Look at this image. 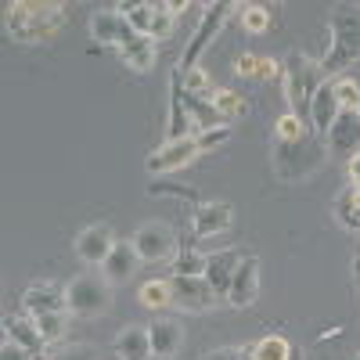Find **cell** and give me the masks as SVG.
I'll return each mask as SVG.
<instances>
[{"label": "cell", "mask_w": 360, "mask_h": 360, "mask_svg": "<svg viewBox=\"0 0 360 360\" xmlns=\"http://www.w3.org/2000/svg\"><path fill=\"white\" fill-rule=\"evenodd\" d=\"M324 162H328V144L314 130L299 141H274V173L285 184H303L307 176L321 173Z\"/></svg>", "instance_id": "cell-4"}, {"label": "cell", "mask_w": 360, "mask_h": 360, "mask_svg": "<svg viewBox=\"0 0 360 360\" xmlns=\"http://www.w3.org/2000/svg\"><path fill=\"white\" fill-rule=\"evenodd\" d=\"M0 360H33V356H29V349H22L18 342L4 339V346H0Z\"/></svg>", "instance_id": "cell-40"}, {"label": "cell", "mask_w": 360, "mask_h": 360, "mask_svg": "<svg viewBox=\"0 0 360 360\" xmlns=\"http://www.w3.org/2000/svg\"><path fill=\"white\" fill-rule=\"evenodd\" d=\"M245 360H292V342L285 335H263L245 346Z\"/></svg>", "instance_id": "cell-28"}, {"label": "cell", "mask_w": 360, "mask_h": 360, "mask_svg": "<svg viewBox=\"0 0 360 360\" xmlns=\"http://www.w3.org/2000/svg\"><path fill=\"white\" fill-rule=\"evenodd\" d=\"M259 256L256 252H245L242 263L234 270V281H231V292H227V307L234 310H245L259 299Z\"/></svg>", "instance_id": "cell-13"}, {"label": "cell", "mask_w": 360, "mask_h": 360, "mask_svg": "<svg viewBox=\"0 0 360 360\" xmlns=\"http://www.w3.org/2000/svg\"><path fill=\"white\" fill-rule=\"evenodd\" d=\"M37 328H40V335L44 342H62L65 339V324H69V314H44V317H33Z\"/></svg>", "instance_id": "cell-33"}, {"label": "cell", "mask_w": 360, "mask_h": 360, "mask_svg": "<svg viewBox=\"0 0 360 360\" xmlns=\"http://www.w3.org/2000/svg\"><path fill=\"white\" fill-rule=\"evenodd\" d=\"M231 224H234V205L224 198H209V202L191 205V238H198V242L231 231Z\"/></svg>", "instance_id": "cell-11"}, {"label": "cell", "mask_w": 360, "mask_h": 360, "mask_svg": "<svg viewBox=\"0 0 360 360\" xmlns=\"http://www.w3.org/2000/svg\"><path fill=\"white\" fill-rule=\"evenodd\" d=\"M134 249L141 256V263H173L176 249H180V238L166 220H148L134 231Z\"/></svg>", "instance_id": "cell-8"}, {"label": "cell", "mask_w": 360, "mask_h": 360, "mask_svg": "<svg viewBox=\"0 0 360 360\" xmlns=\"http://www.w3.org/2000/svg\"><path fill=\"white\" fill-rule=\"evenodd\" d=\"M137 303L152 314H162L166 307H173V288H169V278H152L137 288Z\"/></svg>", "instance_id": "cell-26"}, {"label": "cell", "mask_w": 360, "mask_h": 360, "mask_svg": "<svg viewBox=\"0 0 360 360\" xmlns=\"http://www.w3.org/2000/svg\"><path fill=\"white\" fill-rule=\"evenodd\" d=\"M112 356L115 360H152L148 324H123L119 328V335L112 339Z\"/></svg>", "instance_id": "cell-20"}, {"label": "cell", "mask_w": 360, "mask_h": 360, "mask_svg": "<svg viewBox=\"0 0 360 360\" xmlns=\"http://www.w3.org/2000/svg\"><path fill=\"white\" fill-rule=\"evenodd\" d=\"M148 198H180V202H188V205H198V191L188 188V184H173V180H155L152 188H148Z\"/></svg>", "instance_id": "cell-31"}, {"label": "cell", "mask_w": 360, "mask_h": 360, "mask_svg": "<svg viewBox=\"0 0 360 360\" xmlns=\"http://www.w3.org/2000/svg\"><path fill=\"white\" fill-rule=\"evenodd\" d=\"M169 288H173V307L188 310V314H205L220 307L224 299L209 288L205 278H184V274H169Z\"/></svg>", "instance_id": "cell-10"}, {"label": "cell", "mask_w": 360, "mask_h": 360, "mask_svg": "<svg viewBox=\"0 0 360 360\" xmlns=\"http://www.w3.org/2000/svg\"><path fill=\"white\" fill-rule=\"evenodd\" d=\"M231 141V127H217V130H205V134H198V144H202V155H209V152H217L220 144H227Z\"/></svg>", "instance_id": "cell-38"}, {"label": "cell", "mask_w": 360, "mask_h": 360, "mask_svg": "<svg viewBox=\"0 0 360 360\" xmlns=\"http://www.w3.org/2000/svg\"><path fill=\"white\" fill-rule=\"evenodd\" d=\"M332 213H335V224L346 227L349 234H360V191L356 188H346L335 205H332Z\"/></svg>", "instance_id": "cell-27"}, {"label": "cell", "mask_w": 360, "mask_h": 360, "mask_svg": "<svg viewBox=\"0 0 360 360\" xmlns=\"http://www.w3.org/2000/svg\"><path fill=\"white\" fill-rule=\"evenodd\" d=\"M115 231L108 227V224H86L79 234H76V242H72V249H76V256L86 263V266H105V259L112 256V249H115Z\"/></svg>", "instance_id": "cell-12"}, {"label": "cell", "mask_w": 360, "mask_h": 360, "mask_svg": "<svg viewBox=\"0 0 360 360\" xmlns=\"http://www.w3.org/2000/svg\"><path fill=\"white\" fill-rule=\"evenodd\" d=\"M234 72L242 79H281L285 65L278 62V58H266V54H238Z\"/></svg>", "instance_id": "cell-25"}, {"label": "cell", "mask_w": 360, "mask_h": 360, "mask_svg": "<svg viewBox=\"0 0 360 360\" xmlns=\"http://www.w3.org/2000/svg\"><path fill=\"white\" fill-rule=\"evenodd\" d=\"M62 0H11L4 4V33L18 47H44L65 29Z\"/></svg>", "instance_id": "cell-1"}, {"label": "cell", "mask_w": 360, "mask_h": 360, "mask_svg": "<svg viewBox=\"0 0 360 360\" xmlns=\"http://www.w3.org/2000/svg\"><path fill=\"white\" fill-rule=\"evenodd\" d=\"M137 266H141V256H137L134 242H115L112 256H108L105 266H101V274H105L112 285H123V281H130V278L137 274Z\"/></svg>", "instance_id": "cell-23"}, {"label": "cell", "mask_w": 360, "mask_h": 360, "mask_svg": "<svg viewBox=\"0 0 360 360\" xmlns=\"http://www.w3.org/2000/svg\"><path fill=\"white\" fill-rule=\"evenodd\" d=\"M213 105L217 112L224 115V123L231 127L234 119H242L245 115V98L242 94H234V90H213Z\"/></svg>", "instance_id": "cell-32"}, {"label": "cell", "mask_w": 360, "mask_h": 360, "mask_svg": "<svg viewBox=\"0 0 360 360\" xmlns=\"http://www.w3.org/2000/svg\"><path fill=\"white\" fill-rule=\"evenodd\" d=\"M191 4H162V0H123L115 4V11L130 22L137 37L148 40H166L173 33V18L176 11H188Z\"/></svg>", "instance_id": "cell-6"}, {"label": "cell", "mask_w": 360, "mask_h": 360, "mask_svg": "<svg viewBox=\"0 0 360 360\" xmlns=\"http://www.w3.org/2000/svg\"><path fill=\"white\" fill-rule=\"evenodd\" d=\"M234 11H238L234 0H213V4H205V8H202L195 33H191V40H188L184 54H180V62H176V72H184V76H188L191 69H198L202 54L217 44V37L224 33V25H227V18H231Z\"/></svg>", "instance_id": "cell-5"}, {"label": "cell", "mask_w": 360, "mask_h": 360, "mask_svg": "<svg viewBox=\"0 0 360 360\" xmlns=\"http://www.w3.org/2000/svg\"><path fill=\"white\" fill-rule=\"evenodd\" d=\"M90 40L94 44H105V47H112V51H119L130 37H134V29H130V22L119 15L115 8H101V11H94L90 15Z\"/></svg>", "instance_id": "cell-17"}, {"label": "cell", "mask_w": 360, "mask_h": 360, "mask_svg": "<svg viewBox=\"0 0 360 360\" xmlns=\"http://www.w3.org/2000/svg\"><path fill=\"white\" fill-rule=\"evenodd\" d=\"M238 18H242V29L252 37L270 29V8L266 4H238Z\"/></svg>", "instance_id": "cell-30"}, {"label": "cell", "mask_w": 360, "mask_h": 360, "mask_svg": "<svg viewBox=\"0 0 360 360\" xmlns=\"http://www.w3.org/2000/svg\"><path fill=\"white\" fill-rule=\"evenodd\" d=\"M51 360H98V353H94V346L69 342V346H58V349H51Z\"/></svg>", "instance_id": "cell-37"}, {"label": "cell", "mask_w": 360, "mask_h": 360, "mask_svg": "<svg viewBox=\"0 0 360 360\" xmlns=\"http://www.w3.org/2000/svg\"><path fill=\"white\" fill-rule=\"evenodd\" d=\"M335 98L342 112H360V83L356 79H335Z\"/></svg>", "instance_id": "cell-36"}, {"label": "cell", "mask_w": 360, "mask_h": 360, "mask_svg": "<svg viewBox=\"0 0 360 360\" xmlns=\"http://www.w3.org/2000/svg\"><path fill=\"white\" fill-rule=\"evenodd\" d=\"M353 274H356V285H360V245L353 249Z\"/></svg>", "instance_id": "cell-42"}, {"label": "cell", "mask_w": 360, "mask_h": 360, "mask_svg": "<svg viewBox=\"0 0 360 360\" xmlns=\"http://www.w3.org/2000/svg\"><path fill=\"white\" fill-rule=\"evenodd\" d=\"M148 335H152V356L155 360H173L184 346V324L173 317H155L148 324Z\"/></svg>", "instance_id": "cell-21"}, {"label": "cell", "mask_w": 360, "mask_h": 360, "mask_svg": "<svg viewBox=\"0 0 360 360\" xmlns=\"http://www.w3.org/2000/svg\"><path fill=\"white\" fill-rule=\"evenodd\" d=\"M346 176H349V188H356V191H360V152L346 162Z\"/></svg>", "instance_id": "cell-41"}, {"label": "cell", "mask_w": 360, "mask_h": 360, "mask_svg": "<svg viewBox=\"0 0 360 360\" xmlns=\"http://www.w3.org/2000/svg\"><path fill=\"white\" fill-rule=\"evenodd\" d=\"M324 144H328V155H339L349 162L360 152V112H342L335 127L324 134Z\"/></svg>", "instance_id": "cell-18"}, {"label": "cell", "mask_w": 360, "mask_h": 360, "mask_svg": "<svg viewBox=\"0 0 360 360\" xmlns=\"http://www.w3.org/2000/svg\"><path fill=\"white\" fill-rule=\"evenodd\" d=\"M202 360H245V346L238 349V346H220V349H209L202 353Z\"/></svg>", "instance_id": "cell-39"}, {"label": "cell", "mask_w": 360, "mask_h": 360, "mask_svg": "<svg viewBox=\"0 0 360 360\" xmlns=\"http://www.w3.org/2000/svg\"><path fill=\"white\" fill-rule=\"evenodd\" d=\"M173 274H184V278H202L205 274V256L195 249V238L191 242H180L176 259H173Z\"/></svg>", "instance_id": "cell-29"}, {"label": "cell", "mask_w": 360, "mask_h": 360, "mask_svg": "<svg viewBox=\"0 0 360 360\" xmlns=\"http://www.w3.org/2000/svg\"><path fill=\"white\" fill-rule=\"evenodd\" d=\"M65 299H69V317L83 321L105 317L112 310V281L105 274H76L65 285Z\"/></svg>", "instance_id": "cell-7"}, {"label": "cell", "mask_w": 360, "mask_h": 360, "mask_svg": "<svg viewBox=\"0 0 360 360\" xmlns=\"http://www.w3.org/2000/svg\"><path fill=\"white\" fill-rule=\"evenodd\" d=\"M242 249H220V252H209L205 256V281H209V288H213L224 303H227V292H231V281H234V270H238V263H242Z\"/></svg>", "instance_id": "cell-19"}, {"label": "cell", "mask_w": 360, "mask_h": 360, "mask_svg": "<svg viewBox=\"0 0 360 360\" xmlns=\"http://www.w3.org/2000/svg\"><path fill=\"white\" fill-rule=\"evenodd\" d=\"M180 76H184V72H180ZM184 90H188V94H195V98H213V79H209V72L198 65V69H191L188 76H184Z\"/></svg>", "instance_id": "cell-35"}, {"label": "cell", "mask_w": 360, "mask_h": 360, "mask_svg": "<svg viewBox=\"0 0 360 360\" xmlns=\"http://www.w3.org/2000/svg\"><path fill=\"white\" fill-rule=\"evenodd\" d=\"M303 134H310V127H307L299 115H292V112L278 115V123H274V141H299Z\"/></svg>", "instance_id": "cell-34"}, {"label": "cell", "mask_w": 360, "mask_h": 360, "mask_svg": "<svg viewBox=\"0 0 360 360\" xmlns=\"http://www.w3.org/2000/svg\"><path fill=\"white\" fill-rule=\"evenodd\" d=\"M360 62V4H335L328 15V54L321 69L328 79H339L349 65Z\"/></svg>", "instance_id": "cell-2"}, {"label": "cell", "mask_w": 360, "mask_h": 360, "mask_svg": "<svg viewBox=\"0 0 360 360\" xmlns=\"http://www.w3.org/2000/svg\"><path fill=\"white\" fill-rule=\"evenodd\" d=\"M285 76H281V86H285V98H288V112L299 115L303 123L310 127V105L317 98V90L324 86V69H321V58H310L303 51H292L285 58Z\"/></svg>", "instance_id": "cell-3"}, {"label": "cell", "mask_w": 360, "mask_h": 360, "mask_svg": "<svg viewBox=\"0 0 360 360\" xmlns=\"http://www.w3.org/2000/svg\"><path fill=\"white\" fill-rule=\"evenodd\" d=\"M166 105H169V119H166V141H184V137H195V123H191V112L184 105V76L176 69L169 72V94H166Z\"/></svg>", "instance_id": "cell-14"}, {"label": "cell", "mask_w": 360, "mask_h": 360, "mask_svg": "<svg viewBox=\"0 0 360 360\" xmlns=\"http://www.w3.org/2000/svg\"><path fill=\"white\" fill-rule=\"evenodd\" d=\"M4 339H11V342H18L22 349H29V356H33V360H51V346L44 342L37 321L29 317L25 310L4 317Z\"/></svg>", "instance_id": "cell-15"}, {"label": "cell", "mask_w": 360, "mask_h": 360, "mask_svg": "<svg viewBox=\"0 0 360 360\" xmlns=\"http://www.w3.org/2000/svg\"><path fill=\"white\" fill-rule=\"evenodd\" d=\"M339 115H342V105H339V98H335V79H324V86L317 90V98H314V105H310V130H314L317 137H324L328 130L335 127Z\"/></svg>", "instance_id": "cell-22"}, {"label": "cell", "mask_w": 360, "mask_h": 360, "mask_svg": "<svg viewBox=\"0 0 360 360\" xmlns=\"http://www.w3.org/2000/svg\"><path fill=\"white\" fill-rule=\"evenodd\" d=\"M115 54H119V62H123L130 72H137V76H144V72L155 69V40H148V37H137V33H134Z\"/></svg>", "instance_id": "cell-24"}, {"label": "cell", "mask_w": 360, "mask_h": 360, "mask_svg": "<svg viewBox=\"0 0 360 360\" xmlns=\"http://www.w3.org/2000/svg\"><path fill=\"white\" fill-rule=\"evenodd\" d=\"M195 159H202V144H198V134L195 137H184V141H162V148H155L148 155V173L152 176H169L176 169L191 166Z\"/></svg>", "instance_id": "cell-9"}, {"label": "cell", "mask_w": 360, "mask_h": 360, "mask_svg": "<svg viewBox=\"0 0 360 360\" xmlns=\"http://www.w3.org/2000/svg\"><path fill=\"white\" fill-rule=\"evenodd\" d=\"M22 310L29 317H44V314H69V299H65V285L54 281H37L22 292Z\"/></svg>", "instance_id": "cell-16"}, {"label": "cell", "mask_w": 360, "mask_h": 360, "mask_svg": "<svg viewBox=\"0 0 360 360\" xmlns=\"http://www.w3.org/2000/svg\"><path fill=\"white\" fill-rule=\"evenodd\" d=\"M353 360H360V349H356V356H353Z\"/></svg>", "instance_id": "cell-43"}]
</instances>
